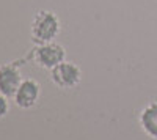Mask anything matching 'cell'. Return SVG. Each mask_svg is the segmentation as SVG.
Wrapping results in <instances>:
<instances>
[{
  "instance_id": "1",
  "label": "cell",
  "mask_w": 157,
  "mask_h": 140,
  "mask_svg": "<svg viewBox=\"0 0 157 140\" xmlns=\"http://www.w3.org/2000/svg\"><path fill=\"white\" fill-rule=\"evenodd\" d=\"M61 30V24L58 16L54 11L49 10H39L32 19L30 24V33H32V40L36 44H44L54 41L58 36Z\"/></svg>"
},
{
  "instance_id": "2",
  "label": "cell",
  "mask_w": 157,
  "mask_h": 140,
  "mask_svg": "<svg viewBox=\"0 0 157 140\" xmlns=\"http://www.w3.org/2000/svg\"><path fill=\"white\" fill-rule=\"evenodd\" d=\"M64 57H66L64 47L58 43H54V41L38 44L33 50L35 63L39 68L49 69V71H52L55 66H58L61 61H64Z\"/></svg>"
},
{
  "instance_id": "3",
  "label": "cell",
  "mask_w": 157,
  "mask_h": 140,
  "mask_svg": "<svg viewBox=\"0 0 157 140\" xmlns=\"http://www.w3.org/2000/svg\"><path fill=\"white\" fill-rule=\"evenodd\" d=\"M50 79L61 90L75 88L82 80V69L72 61H61L50 71Z\"/></svg>"
},
{
  "instance_id": "4",
  "label": "cell",
  "mask_w": 157,
  "mask_h": 140,
  "mask_svg": "<svg viewBox=\"0 0 157 140\" xmlns=\"http://www.w3.org/2000/svg\"><path fill=\"white\" fill-rule=\"evenodd\" d=\"M41 98V87L35 79H22L14 95V104L21 109H32Z\"/></svg>"
},
{
  "instance_id": "5",
  "label": "cell",
  "mask_w": 157,
  "mask_h": 140,
  "mask_svg": "<svg viewBox=\"0 0 157 140\" xmlns=\"http://www.w3.org/2000/svg\"><path fill=\"white\" fill-rule=\"evenodd\" d=\"M21 82L22 77L17 66L11 65V63L0 65V93L6 98H14Z\"/></svg>"
},
{
  "instance_id": "6",
  "label": "cell",
  "mask_w": 157,
  "mask_h": 140,
  "mask_svg": "<svg viewBox=\"0 0 157 140\" xmlns=\"http://www.w3.org/2000/svg\"><path fill=\"white\" fill-rule=\"evenodd\" d=\"M140 126L148 137L157 140V103H149L140 112Z\"/></svg>"
},
{
  "instance_id": "7",
  "label": "cell",
  "mask_w": 157,
  "mask_h": 140,
  "mask_svg": "<svg viewBox=\"0 0 157 140\" xmlns=\"http://www.w3.org/2000/svg\"><path fill=\"white\" fill-rule=\"evenodd\" d=\"M10 110V104H8V98L5 95L0 93V118H3Z\"/></svg>"
}]
</instances>
